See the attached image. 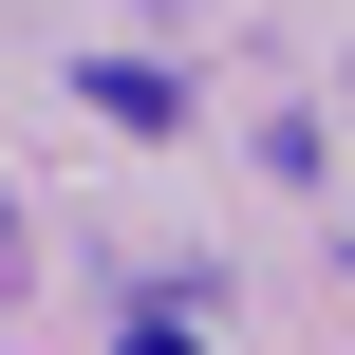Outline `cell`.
<instances>
[{"label":"cell","mask_w":355,"mask_h":355,"mask_svg":"<svg viewBox=\"0 0 355 355\" xmlns=\"http://www.w3.org/2000/svg\"><path fill=\"white\" fill-rule=\"evenodd\" d=\"M75 94H94V112H131V131H187V94H168V75H150V56H94V75H75Z\"/></svg>","instance_id":"cell-1"},{"label":"cell","mask_w":355,"mask_h":355,"mask_svg":"<svg viewBox=\"0 0 355 355\" xmlns=\"http://www.w3.org/2000/svg\"><path fill=\"white\" fill-rule=\"evenodd\" d=\"M112 355H206V337H187V318H131V337H112Z\"/></svg>","instance_id":"cell-2"}]
</instances>
